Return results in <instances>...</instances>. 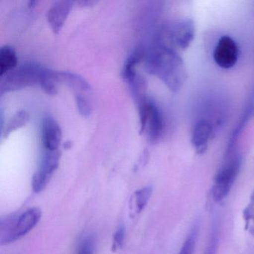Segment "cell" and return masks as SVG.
Wrapping results in <instances>:
<instances>
[{
	"label": "cell",
	"mask_w": 254,
	"mask_h": 254,
	"mask_svg": "<svg viewBox=\"0 0 254 254\" xmlns=\"http://www.w3.org/2000/svg\"><path fill=\"white\" fill-rule=\"evenodd\" d=\"M145 69L160 78L171 91H179L187 78L182 59L176 52L161 44L153 46L145 51Z\"/></svg>",
	"instance_id": "1"
},
{
	"label": "cell",
	"mask_w": 254,
	"mask_h": 254,
	"mask_svg": "<svg viewBox=\"0 0 254 254\" xmlns=\"http://www.w3.org/2000/svg\"><path fill=\"white\" fill-rule=\"evenodd\" d=\"M41 211L34 207L20 215H11L0 223V242L8 245L29 233L39 222Z\"/></svg>",
	"instance_id": "2"
},
{
	"label": "cell",
	"mask_w": 254,
	"mask_h": 254,
	"mask_svg": "<svg viewBox=\"0 0 254 254\" xmlns=\"http://www.w3.org/2000/svg\"><path fill=\"white\" fill-rule=\"evenodd\" d=\"M241 166V156L235 150L227 151L224 163L217 172L212 186V198L215 202L222 201L228 195L240 172Z\"/></svg>",
	"instance_id": "3"
},
{
	"label": "cell",
	"mask_w": 254,
	"mask_h": 254,
	"mask_svg": "<svg viewBox=\"0 0 254 254\" xmlns=\"http://www.w3.org/2000/svg\"><path fill=\"white\" fill-rule=\"evenodd\" d=\"M44 68L35 64H25L2 76L0 94L23 90L40 84Z\"/></svg>",
	"instance_id": "4"
},
{
	"label": "cell",
	"mask_w": 254,
	"mask_h": 254,
	"mask_svg": "<svg viewBox=\"0 0 254 254\" xmlns=\"http://www.w3.org/2000/svg\"><path fill=\"white\" fill-rule=\"evenodd\" d=\"M137 105L141 133H145L150 142H157L163 131V120L160 110L153 101L147 98Z\"/></svg>",
	"instance_id": "5"
},
{
	"label": "cell",
	"mask_w": 254,
	"mask_h": 254,
	"mask_svg": "<svg viewBox=\"0 0 254 254\" xmlns=\"http://www.w3.org/2000/svg\"><path fill=\"white\" fill-rule=\"evenodd\" d=\"M160 37L164 41L161 45L172 50L173 47L181 50H186L194 39V24L188 20L169 23L162 29Z\"/></svg>",
	"instance_id": "6"
},
{
	"label": "cell",
	"mask_w": 254,
	"mask_h": 254,
	"mask_svg": "<svg viewBox=\"0 0 254 254\" xmlns=\"http://www.w3.org/2000/svg\"><path fill=\"white\" fill-rule=\"evenodd\" d=\"M61 154L58 151H46L38 165V169L32 177V190L35 192H41L54 175L59 166Z\"/></svg>",
	"instance_id": "7"
},
{
	"label": "cell",
	"mask_w": 254,
	"mask_h": 254,
	"mask_svg": "<svg viewBox=\"0 0 254 254\" xmlns=\"http://www.w3.org/2000/svg\"><path fill=\"white\" fill-rule=\"evenodd\" d=\"M239 57V47L230 37L220 38L213 53L215 63L223 69H230L236 65Z\"/></svg>",
	"instance_id": "8"
},
{
	"label": "cell",
	"mask_w": 254,
	"mask_h": 254,
	"mask_svg": "<svg viewBox=\"0 0 254 254\" xmlns=\"http://www.w3.org/2000/svg\"><path fill=\"white\" fill-rule=\"evenodd\" d=\"M62 140V131L59 123L50 116L44 117L41 124V142L46 151H58Z\"/></svg>",
	"instance_id": "9"
},
{
	"label": "cell",
	"mask_w": 254,
	"mask_h": 254,
	"mask_svg": "<svg viewBox=\"0 0 254 254\" xmlns=\"http://www.w3.org/2000/svg\"><path fill=\"white\" fill-rule=\"evenodd\" d=\"M73 6L71 1H59L47 11V19L53 32L59 34L63 28Z\"/></svg>",
	"instance_id": "10"
},
{
	"label": "cell",
	"mask_w": 254,
	"mask_h": 254,
	"mask_svg": "<svg viewBox=\"0 0 254 254\" xmlns=\"http://www.w3.org/2000/svg\"><path fill=\"white\" fill-rule=\"evenodd\" d=\"M212 135L213 128L209 122L200 120L195 125L191 136V143L197 154H203L206 151Z\"/></svg>",
	"instance_id": "11"
},
{
	"label": "cell",
	"mask_w": 254,
	"mask_h": 254,
	"mask_svg": "<svg viewBox=\"0 0 254 254\" xmlns=\"http://www.w3.org/2000/svg\"><path fill=\"white\" fill-rule=\"evenodd\" d=\"M61 82L69 87L76 95H90L91 87L81 75L69 72H59Z\"/></svg>",
	"instance_id": "12"
},
{
	"label": "cell",
	"mask_w": 254,
	"mask_h": 254,
	"mask_svg": "<svg viewBox=\"0 0 254 254\" xmlns=\"http://www.w3.org/2000/svg\"><path fill=\"white\" fill-rule=\"evenodd\" d=\"M60 83L59 72L44 68L39 84L47 95L55 96L57 94Z\"/></svg>",
	"instance_id": "13"
},
{
	"label": "cell",
	"mask_w": 254,
	"mask_h": 254,
	"mask_svg": "<svg viewBox=\"0 0 254 254\" xmlns=\"http://www.w3.org/2000/svg\"><path fill=\"white\" fill-rule=\"evenodd\" d=\"M17 54L15 50L9 46L2 47L0 50V75H5L17 67Z\"/></svg>",
	"instance_id": "14"
},
{
	"label": "cell",
	"mask_w": 254,
	"mask_h": 254,
	"mask_svg": "<svg viewBox=\"0 0 254 254\" xmlns=\"http://www.w3.org/2000/svg\"><path fill=\"white\" fill-rule=\"evenodd\" d=\"M29 119H30V117H29V113L27 111H24V110L17 111L14 114V117L8 122L4 130H2V137L6 138L12 132L26 126L29 123Z\"/></svg>",
	"instance_id": "15"
},
{
	"label": "cell",
	"mask_w": 254,
	"mask_h": 254,
	"mask_svg": "<svg viewBox=\"0 0 254 254\" xmlns=\"http://www.w3.org/2000/svg\"><path fill=\"white\" fill-rule=\"evenodd\" d=\"M221 239V221L219 217L214 218L210 234L203 254H216Z\"/></svg>",
	"instance_id": "16"
},
{
	"label": "cell",
	"mask_w": 254,
	"mask_h": 254,
	"mask_svg": "<svg viewBox=\"0 0 254 254\" xmlns=\"http://www.w3.org/2000/svg\"><path fill=\"white\" fill-rule=\"evenodd\" d=\"M144 56H145V51H143L142 49L138 48L129 56L125 63L123 72H122V75L125 80L127 79L129 77L132 76L137 72L136 66L141 62H143Z\"/></svg>",
	"instance_id": "17"
},
{
	"label": "cell",
	"mask_w": 254,
	"mask_h": 254,
	"mask_svg": "<svg viewBox=\"0 0 254 254\" xmlns=\"http://www.w3.org/2000/svg\"><path fill=\"white\" fill-rule=\"evenodd\" d=\"M199 232H200V222L197 221L191 227L190 233L187 236L178 254H194L196 244L198 239Z\"/></svg>",
	"instance_id": "18"
},
{
	"label": "cell",
	"mask_w": 254,
	"mask_h": 254,
	"mask_svg": "<svg viewBox=\"0 0 254 254\" xmlns=\"http://www.w3.org/2000/svg\"><path fill=\"white\" fill-rule=\"evenodd\" d=\"M152 194V187H146L140 189L135 192V206L136 212H140L145 209Z\"/></svg>",
	"instance_id": "19"
},
{
	"label": "cell",
	"mask_w": 254,
	"mask_h": 254,
	"mask_svg": "<svg viewBox=\"0 0 254 254\" xmlns=\"http://www.w3.org/2000/svg\"><path fill=\"white\" fill-rule=\"evenodd\" d=\"M75 104L78 112L84 117H89L93 112V105L90 95H76L75 96Z\"/></svg>",
	"instance_id": "20"
},
{
	"label": "cell",
	"mask_w": 254,
	"mask_h": 254,
	"mask_svg": "<svg viewBox=\"0 0 254 254\" xmlns=\"http://www.w3.org/2000/svg\"><path fill=\"white\" fill-rule=\"evenodd\" d=\"M96 239L93 234L86 235L82 238L78 246L77 254H94Z\"/></svg>",
	"instance_id": "21"
},
{
	"label": "cell",
	"mask_w": 254,
	"mask_h": 254,
	"mask_svg": "<svg viewBox=\"0 0 254 254\" xmlns=\"http://www.w3.org/2000/svg\"><path fill=\"white\" fill-rule=\"evenodd\" d=\"M125 237H126V228H125L124 226L120 225L114 236V246H113V248H114V250L121 248L123 246V243H124Z\"/></svg>",
	"instance_id": "22"
}]
</instances>
